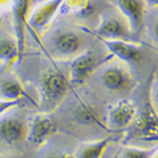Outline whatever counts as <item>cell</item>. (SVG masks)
Masks as SVG:
<instances>
[{
  "label": "cell",
  "instance_id": "14",
  "mask_svg": "<svg viewBox=\"0 0 158 158\" xmlns=\"http://www.w3.org/2000/svg\"><path fill=\"white\" fill-rule=\"evenodd\" d=\"M138 133L144 138L157 139V115L152 108H146L138 117H135L133 121Z\"/></svg>",
  "mask_w": 158,
  "mask_h": 158
},
{
  "label": "cell",
  "instance_id": "13",
  "mask_svg": "<svg viewBox=\"0 0 158 158\" xmlns=\"http://www.w3.org/2000/svg\"><path fill=\"white\" fill-rule=\"evenodd\" d=\"M22 60L19 54L18 43L14 35L0 32V62L6 70Z\"/></svg>",
  "mask_w": 158,
  "mask_h": 158
},
{
  "label": "cell",
  "instance_id": "7",
  "mask_svg": "<svg viewBox=\"0 0 158 158\" xmlns=\"http://www.w3.org/2000/svg\"><path fill=\"white\" fill-rule=\"evenodd\" d=\"M104 44L114 57L129 64L138 62L142 57V45L139 42L126 41V40H106L98 39Z\"/></svg>",
  "mask_w": 158,
  "mask_h": 158
},
{
  "label": "cell",
  "instance_id": "22",
  "mask_svg": "<svg viewBox=\"0 0 158 158\" xmlns=\"http://www.w3.org/2000/svg\"><path fill=\"white\" fill-rule=\"evenodd\" d=\"M143 1L147 6L151 7H156L158 6V0H143Z\"/></svg>",
  "mask_w": 158,
  "mask_h": 158
},
{
  "label": "cell",
  "instance_id": "12",
  "mask_svg": "<svg viewBox=\"0 0 158 158\" xmlns=\"http://www.w3.org/2000/svg\"><path fill=\"white\" fill-rule=\"evenodd\" d=\"M52 41L54 49L64 56H72L79 53L83 45L81 35L70 30L57 31L53 35Z\"/></svg>",
  "mask_w": 158,
  "mask_h": 158
},
{
  "label": "cell",
  "instance_id": "6",
  "mask_svg": "<svg viewBox=\"0 0 158 158\" xmlns=\"http://www.w3.org/2000/svg\"><path fill=\"white\" fill-rule=\"evenodd\" d=\"M57 132L55 121L48 113L37 114L31 119L27 126V139L33 144H42Z\"/></svg>",
  "mask_w": 158,
  "mask_h": 158
},
{
  "label": "cell",
  "instance_id": "2",
  "mask_svg": "<svg viewBox=\"0 0 158 158\" xmlns=\"http://www.w3.org/2000/svg\"><path fill=\"white\" fill-rule=\"evenodd\" d=\"M113 58L114 56L111 53L101 58L91 50L79 53L69 63V80L71 85L79 86L85 85V81L93 75L96 70L106 64Z\"/></svg>",
  "mask_w": 158,
  "mask_h": 158
},
{
  "label": "cell",
  "instance_id": "3",
  "mask_svg": "<svg viewBox=\"0 0 158 158\" xmlns=\"http://www.w3.org/2000/svg\"><path fill=\"white\" fill-rule=\"evenodd\" d=\"M89 34L94 35L97 39L106 40H126L133 41L132 33L128 24H124L120 19L114 15L102 14L100 17L98 27L95 30L83 29Z\"/></svg>",
  "mask_w": 158,
  "mask_h": 158
},
{
  "label": "cell",
  "instance_id": "4",
  "mask_svg": "<svg viewBox=\"0 0 158 158\" xmlns=\"http://www.w3.org/2000/svg\"><path fill=\"white\" fill-rule=\"evenodd\" d=\"M110 3L122 14L128 21L132 34L140 32L146 16V6L143 0H109Z\"/></svg>",
  "mask_w": 158,
  "mask_h": 158
},
{
  "label": "cell",
  "instance_id": "16",
  "mask_svg": "<svg viewBox=\"0 0 158 158\" xmlns=\"http://www.w3.org/2000/svg\"><path fill=\"white\" fill-rule=\"evenodd\" d=\"M112 141L111 138H103L96 141L85 142L78 148L77 152L75 154L76 158H101L103 156V153L108 149L110 142Z\"/></svg>",
  "mask_w": 158,
  "mask_h": 158
},
{
  "label": "cell",
  "instance_id": "19",
  "mask_svg": "<svg viewBox=\"0 0 158 158\" xmlns=\"http://www.w3.org/2000/svg\"><path fill=\"white\" fill-rule=\"evenodd\" d=\"M20 103H21V100H9L6 98L0 99V116L18 106Z\"/></svg>",
  "mask_w": 158,
  "mask_h": 158
},
{
  "label": "cell",
  "instance_id": "21",
  "mask_svg": "<svg viewBox=\"0 0 158 158\" xmlns=\"http://www.w3.org/2000/svg\"><path fill=\"white\" fill-rule=\"evenodd\" d=\"M12 0H0V13H4L11 10Z\"/></svg>",
  "mask_w": 158,
  "mask_h": 158
},
{
  "label": "cell",
  "instance_id": "20",
  "mask_svg": "<svg viewBox=\"0 0 158 158\" xmlns=\"http://www.w3.org/2000/svg\"><path fill=\"white\" fill-rule=\"evenodd\" d=\"M45 158H76V157L74 154H71L69 152H57L48 155Z\"/></svg>",
  "mask_w": 158,
  "mask_h": 158
},
{
  "label": "cell",
  "instance_id": "23",
  "mask_svg": "<svg viewBox=\"0 0 158 158\" xmlns=\"http://www.w3.org/2000/svg\"><path fill=\"white\" fill-rule=\"evenodd\" d=\"M37 1H38V2H43L44 0H37Z\"/></svg>",
  "mask_w": 158,
  "mask_h": 158
},
{
  "label": "cell",
  "instance_id": "17",
  "mask_svg": "<svg viewBox=\"0 0 158 158\" xmlns=\"http://www.w3.org/2000/svg\"><path fill=\"white\" fill-rule=\"evenodd\" d=\"M0 91L3 96V98L9 100H21L22 99H29L32 101L30 96L27 94L24 88L17 79H6L2 81L0 85Z\"/></svg>",
  "mask_w": 158,
  "mask_h": 158
},
{
  "label": "cell",
  "instance_id": "15",
  "mask_svg": "<svg viewBox=\"0 0 158 158\" xmlns=\"http://www.w3.org/2000/svg\"><path fill=\"white\" fill-rule=\"evenodd\" d=\"M95 11L92 0H63L58 14L76 17H88Z\"/></svg>",
  "mask_w": 158,
  "mask_h": 158
},
{
  "label": "cell",
  "instance_id": "10",
  "mask_svg": "<svg viewBox=\"0 0 158 158\" xmlns=\"http://www.w3.org/2000/svg\"><path fill=\"white\" fill-rule=\"evenodd\" d=\"M136 114L135 104L128 99H122L109 111L108 123L112 129H126L133 123Z\"/></svg>",
  "mask_w": 158,
  "mask_h": 158
},
{
  "label": "cell",
  "instance_id": "5",
  "mask_svg": "<svg viewBox=\"0 0 158 158\" xmlns=\"http://www.w3.org/2000/svg\"><path fill=\"white\" fill-rule=\"evenodd\" d=\"M31 0H12L11 13L13 16L14 36L18 43L20 57L23 58L25 51V30L30 15Z\"/></svg>",
  "mask_w": 158,
  "mask_h": 158
},
{
  "label": "cell",
  "instance_id": "11",
  "mask_svg": "<svg viewBox=\"0 0 158 158\" xmlns=\"http://www.w3.org/2000/svg\"><path fill=\"white\" fill-rule=\"evenodd\" d=\"M27 126L18 116L9 115L0 119V139L7 144H18L27 137Z\"/></svg>",
  "mask_w": 158,
  "mask_h": 158
},
{
  "label": "cell",
  "instance_id": "1",
  "mask_svg": "<svg viewBox=\"0 0 158 158\" xmlns=\"http://www.w3.org/2000/svg\"><path fill=\"white\" fill-rule=\"evenodd\" d=\"M71 86L69 78L59 69H51L43 74L39 81L40 109L43 113L57 108L68 95Z\"/></svg>",
  "mask_w": 158,
  "mask_h": 158
},
{
  "label": "cell",
  "instance_id": "18",
  "mask_svg": "<svg viewBox=\"0 0 158 158\" xmlns=\"http://www.w3.org/2000/svg\"><path fill=\"white\" fill-rule=\"evenodd\" d=\"M76 118L80 122L81 124H86V126H98L103 127L102 124L99 122L97 116H96L95 112L90 106H85V104H81L77 110L76 113Z\"/></svg>",
  "mask_w": 158,
  "mask_h": 158
},
{
  "label": "cell",
  "instance_id": "8",
  "mask_svg": "<svg viewBox=\"0 0 158 158\" xmlns=\"http://www.w3.org/2000/svg\"><path fill=\"white\" fill-rule=\"evenodd\" d=\"M62 2L63 0H45L33 11L32 14L29 15L27 25L38 33L42 32L49 27L52 20L58 14Z\"/></svg>",
  "mask_w": 158,
  "mask_h": 158
},
{
  "label": "cell",
  "instance_id": "9",
  "mask_svg": "<svg viewBox=\"0 0 158 158\" xmlns=\"http://www.w3.org/2000/svg\"><path fill=\"white\" fill-rule=\"evenodd\" d=\"M101 83L112 92L126 91L132 85V77L127 69L118 64H111L101 72Z\"/></svg>",
  "mask_w": 158,
  "mask_h": 158
}]
</instances>
